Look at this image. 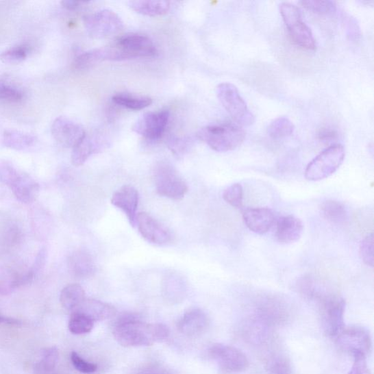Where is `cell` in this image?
<instances>
[{"mask_svg":"<svg viewBox=\"0 0 374 374\" xmlns=\"http://www.w3.org/2000/svg\"><path fill=\"white\" fill-rule=\"evenodd\" d=\"M117 342L126 347L151 346L170 336L168 326L142 322L137 315L125 314L118 318L114 327Z\"/></svg>","mask_w":374,"mask_h":374,"instance_id":"cell-1","label":"cell"},{"mask_svg":"<svg viewBox=\"0 0 374 374\" xmlns=\"http://www.w3.org/2000/svg\"><path fill=\"white\" fill-rule=\"evenodd\" d=\"M198 138L217 152H227L239 147L245 140V131L232 124H219L204 127L198 132Z\"/></svg>","mask_w":374,"mask_h":374,"instance_id":"cell-2","label":"cell"},{"mask_svg":"<svg viewBox=\"0 0 374 374\" xmlns=\"http://www.w3.org/2000/svg\"><path fill=\"white\" fill-rule=\"evenodd\" d=\"M0 182L9 186L17 199L24 203L35 201L39 184L25 173L19 172L8 162L0 163Z\"/></svg>","mask_w":374,"mask_h":374,"instance_id":"cell-3","label":"cell"},{"mask_svg":"<svg viewBox=\"0 0 374 374\" xmlns=\"http://www.w3.org/2000/svg\"><path fill=\"white\" fill-rule=\"evenodd\" d=\"M345 158L342 145L331 146L318 155L305 171V177L311 182H318L331 177L342 166Z\"/></svg>","mask_w":374,"mask_h":374,"instance_id":"cell-4","label":"cell"},{"mask_svg":"<svg viewBox=\"0 0 374 374\" xmlns=\"http://www.w3.org/2000/svg\"><path fill=\"white\" fill-rule=\"evenodd\" d=\"M279 9L292 42L302 49H315L316 42L312 30L303 21L299 8L291 3H283Z\"/></svg>","mask_w":374,"mask_h":374,"instance_id":"cell-5","label":"cell"},{"mask_svg":"<svg viewBox=\"0 0 374 374\" xmlns=\"http://www.w3.org/2000/svg\"><path fill=\"white\" fill-rule=\"evenodd\" d=\"M157 192L175 201L183 199L188 186L177 170L166 162H160L153 171Z\"/></svg>","mask_w":374,"mask_h":374,"instance_id":"cell-6","label":"cell"},{"mask_svg":"<svg viewBox=\"0 0 374 374\" xmlns=\"http://www.w3.org/2000/svg\"><path fill=\"white\" fill-rule=\"evenodd\" d=\"M219 101L240 126H250L255 123V116L250 112L237 87L229 83L220 84L216 87Z\"/></svg>","mask_w":374,"mask_h":374,"instance_id":"cell-7","label":"cell"},{"mask_svg":"<svg viewBox=\"0 0 374 374\" xmlns=\"http://www.w3.org/2000/svg\"><path fill=\"white\" fill-rule=\"evenodd\" d=\"M115 56V61L135 58H152L158 53L153 41L145 36L131 34L118 39L111 46Z\"/></svg>","mask_w":374,"mask_h":374,"instance_id":"cell-8","label":"cell"},{"mask_svg":"<svg viewBox=\"0 0 374 374\" xmlns=\"http://www.w3.org/2000/svg\"><path fill=\"white\" fill-rule=\"evenodd\" d=\"M84 25L87 34L97 40L113 37L123 29V21L111 10H101L86 16Z\"/></svg>","mask_w":374,"mask_h":374,"instance_id":"cell-9","label":"cell"},{"mask_svg":"<svg viewBox=\"0 0 374 374\" xmlns=\"http://www.w3.org/2000/svg\"><path fill=\"white\" fill-rule=\"evenodd\" d=\"M321 300L323 326L325 334L336 338L345 327V301L337 295L318 296Z\"/></svg>","mask_w":374,"mask_h":374,"instance_id":"cell-10","label":"cell"},{"mask_svg":"<svg viewBox=\"0 0 374 374\" xmlns=\"http://www.w3.org/2000/svg\"><path fill=\"white\" fill-rule=\"evenodd\" d=\"M340 349L353 356H367L372 349L371 336L365 327L360 326L345 327L336 337Z\"/></svg>","mask_w":374,"mask_h":374,"instance_id":"cell-11","label":"cell"},{"mask_svg":"<svg viewBox=\"0 0 374 374\" xmlns=\"http://www.w3.org/2000/svg\"><path fill=\"white\" fill-rule=\"evenodd\" d=\"M208 353L220 368L229 373L243 372L249 366L246 355L232 346L214 344L209 349Z\"/></svg>","mask_w":374,"mask_h":374,"instance_id":"cell-12","label":"cell"},{"mask_svg":"<svg viewBox=\"0 0 374 374\" xmlns=\"http://www.w3.org/2000/svg\"><path fill=\"white\" fill-rule=\"evenodd\" d=\"M136 225L141 236L150 244L164 246L172 240L171 231L147 213L142 212L137 215Z\"/></svg>","mask_w":374,"mask_h":374,"instance_id":"cell-13","label":"cell"},{"mask_svg":"<svg viewBox=\"0 0 374 374\" xmlns=\"http://www.w3.org/2000/svg\"><path fill=\"white\" fill-rule=\"evenodd\" d=\"M169 119L170 114L166 110L147 113L137 121L133 127V130L148 140H158L166 131Z\"/></svg>","mask_w":374,"mask_h":374,"instance_id":"cell-14","label":"cell"},{"mask_svg":"<svg viewBox=\"0 0 374 374\" xmlns=\"http://www.w3.org/2000/svg\"><path fill=\"white\" fill-rule=\"evenodd\" d=\"M51 134L60 145L73 149L85 137L86 132L79 124L66 117L54 120Z\"/></svg>","mask_w":374,"mask_h":374,"instance_id":"cell-15","label":"cell"},{"mask_svg":"<svg viewBox=\"0 0 374 374\" xmlns=\"http://www.w3.org/2000/svg\"><path fill=\"white\" fill-rule=\"evenodd\" d=\"M111 201L125 214L130 225L135 227L139 203V193L135 187L130 185L121 187L114 193Z\"/></svg>","mask_w":374,"mask_h":374,"instance_id":"cell-16","label":"cell"},{"mask_svg":"<svg viewBox=\"0 0 374 374\" xmlns=\"http://www.w3.org/2000/svg\"><path fill=\"white\" fill-rule=\"evenodd\" d=\"M243 219L246 226L257 234H266L273 227L275 216L267 208H248L244 212Z\"/></svg>","mask_w":374,"mask_h":374,"instance_id":"cell-17","label":"cell"},{"mask_svg":"<svg viewBox=\"0 0 374 374\" xmlns=\"http://www.w3.org/2000/svg\"><path fill=\"white\" fill-rule=\"evenodd\" d=\"M303 232L301 220L289 215L279 218L277 223L276 237L281 244L290 245L298 241Z\"/></svg>","mask_w":374,"mask_h":374,"instance_id":"cell-18","label":"cell"},{"mask_svg":"<svg viewBox=\"0 0 374 374\" xmlns=\"http://www.w3.org/2000/svg\"><path fill=\"white\" fill-rule=\"evenodd\" d=\"M208 325V315L201 310L195 309L184 314L179 321V328L184 335L195 336L203 333Z\"/></svg>","mask_w":374,"mask_h":374,"instance_id":"cell-19","label":"cell"},{"mask_svg":"<svg viewBox=\"0 0 374 374\" xmlns=\"http://www.w3.org/2000/svg\"><path fill=\"white\" fill-rule=\"evenodd\" d=\"M105 146V142L101 139L86 135L73 149L72 163L77 167L82 166L94 153L102 151Z\"/></svg>","mask_w":374,"mask_h":374,"instance_id":"cell-20","label":"cell"},{"mask_svg":"<svg viewBox=\"0 0 374 374\" xmlns=\"http://www.w3.org/2000/svg\"><path fill=\"white\" fill-rule=\"evenodd\" d=\"M73 312H79L89 316L95 322H101L114 317L116 308L109 303L95 299H85Z\"/></svg>","mask_w":374,"mask_h":374,"instance_id":"cell-21","label":"cell"},{"mask_svg":"<svg viewBox=\"0 0 374 374\" xmlns=\"http://www.w3.org/2000/svg\"><path fill=\"white\" fill-rule=\"evenodd\" d=\"M68 266L73 276L79 279L92 277L96 272L95 264L92 256L84 250L73 253L68 260Z\"/></svg>","mask_w":374,"mask_h":374,"instance_id":"cell-22","label":"cell"},{"mask_svg":"<svg viewBox=\"0 0 374 374\" xmlns=\"http://www.w3.org/2000/svg\"><path fill=\"white\" fill-rule=\"evenodd\" d=\"M186 284L183 277L177 273H170L162 282V294L164 299L171 303H179L185 298Z\"/></svg>","mask_w":374,"mask_h":374,"instance_id":"cell-23","label":"cell"},{"mask_svg":"<svg viewBox=\"0 0 374 374\" xmlns=\"http://www.w3.org/2000/svg\"><path fill=\"white\" fill-rule=\"evenodd\" d=\"M129 7L136 13L147 16H160L169 12L171 5L164 0H136L129 2Z\"/></svg>","mask_w":374,"mask_h":374,"instance_id":"cell-24","label":"cell"},{"mask_svg":"<svg viewBox=\"0 0 374 374\" xmlns=\"http://www.w3.org/2000/svg\"><path fill=\"white\" fill-rule=\"evenodd\" d=\"M36 141L35 136L15 129L5 131L3 138L5 147L16 151L28 149L35 146Z\"/></svg>","mask_w":374,"mask_h":374,"instance_id":"cell-25","label":"cell"},{"mask_svg":"<svg viewBox=\"0 0 374 374\" xmlns=\"http://www.w3.org/2000/svg\"><path fill=\"white\" fill-rule=\"evenodd\" d=\"M85 299L84 290L79 284L66 286L60 294V303L64 309L68 311L75 310Z\"/></svg>","mask_w":374,"mask_h":374,"instance_id":"cell-26","label":"cell"},{"mask_svg":"<svg viewBox=\"0 0 374 374\" xmlns=\"http://www.w3.org/2000/svg\"><path fill=\"white\" fill-rule=\"evenodd\" d=\"M321 209L323 216L329 223L340 224L345 222L347 219V208L340 202L333 200L327 201L322 204Z\"/></svg>","mask_w":374,"mask_h":374,"instance_id":"cell-27","label":"cell"},{"mask_svg":"<svg viewBox=\"0 0 374 374\" xmlns=\"http://www.w3.org/2000/svg\"><path fill=\"white\" fill-rule=\"evenodd\" d=\"M113 101L119 106L133 110V111H140V110L145 109L152 103L150 97L127 93H119L114 95Z\"/></svg>","mask_w":374,"mask_h":374,"instance_id":"cell-28","label":"cell"},{"mask_svg":"<svg viewBox=\"0 0 374 374\" xmlns=\"http://www.w3.org/2000/svg\"><path fill=\"white\" fill-rule=\"evenodd\" d=\"M107 60L105 48L86 51L77 57L74 61L75 69L84 71L90 69L96 64Z\"/></svg>","mask_w":374,"mask_h":374,"instance_id":"cell-29","label":"cell"},{"mask_svg":"<svg viewBox=\"0 0 374 374\" xmlns=\"http://www.w3.org/2000/svg\"><path fill=\"white\" fill-rule=\"evenodd\" d=\"M295 130V126L291 121L285 116L274 119L267 129L269 136L275 140H279L291 136Z\"/></svg>","mask_w":374,"mask_h":374,"instance_id":"cell-30","label":"cell"},{"mask_svg":"<svg viewBox=\"0 0 374 374\" xmlns=\"http://www.w3.org/2000/svg\"><path fill=\"white\" fill-rule=\"evenodd\" d=\"M47 250L46 249H42L35 260V262L33 263V265L30 270L24 275V276L16 278L12 282H11V288H16L21 287L22 285L27 284L30 283L35 277L37 276V274L40 273V270L45 265L47 260Z\"/></svg>","mask_w":374,"mask_h":374,"instance_id":"cell-31","label":"cell"},{"mask_svg":"<svg viewBox=\"0 0 374 374\" xmlns=\"http://www.w3.org/2000/svg\"><path fill=\"white\" fill-rule=\"evenodd\" d=\"M94 325L95 322L89 316L79 312H73L68 327L73 334L83 335L90 333Z\"/></svg>","mask_w":374,"mask_h":374,"instance_id":"cell-32","label":"cell"},{"mask_svg":"<svg viewBox=\"0 0 374 374\" xmlns=\"http://www.w3.org/2000/svg\"><path fill=\"white\" fill-rule=\"evenodd\" d=\"M223 199L231 206L240 208L243 205L244 189L238 183L230 185L223 192Z\"/></svg>","mask_w":374,"mask_h":374,"instance_id":"cell-33","label":"cell"},{"mask_svg":"<svg viewBox=\"0 0 374 374\" xmlns=\"http://www.w3.org/2000/svg\"><path fill=\"white\" fill-rule=\"evenodd\" d=\"M301 5L313 13L317 14H333L336 12V5L333 1H325V0H308L301 2Z\"/></svg>","mask_w":374,"mask_h":374,"instance_id":"cell-34","label":"cell"},{"mask_svg":"<svg viewBox=\"0 0 374 374\" xmlns=\"http://www.w3.org/2000/svg\"><path fill=\"white\" fill-rule=\"evenodd\" d=\"M29 52V49L28 46L19 45L3 52L0 55V60L5 63H19L27 58Z\"/></svg>","mask_w":374,"mask_h":374,"instance_id":"cell-35","label":"cell"},{"mask_svg":"<svg viewBox=\"0 0 374 374\" xmlns=\"http://www.w3.org/2000/svg\"><path fill=\"white\" fill-rule=\"evenodd\" d=\"M59 360V351L56 347H51L43 351L39 368L44 374H50L56 367Z\"/></svg>","mask_w":374,"mask_h":374,"instance_id":"cell-36","label":"cell"},{"mask_svg":"<svg viewBox=\"0 0 374 374\" xmlns=\"http://www.w3.org/2000/svg\"><path fill=\"white\" fill-rule=\"evenodd\" d=\"M360 256L366 266H373L374 238L373 234L368 235L360 245Z\"/></svg>","mask_w":374,"mask_h":374,"instance_id":"cell-37","label":"cell"},{"mask_svg":"<svg viewBox=\"0 0 374 374\" xmlns=\"http://www.w3.org/2000/svg\"><path fill=\"white\" fill-rule=\"evenodd\" d=\"M24 94L16 88L1 84L0 85V101L8 103H18L23 100Z\"/></svg>","mask_w":374,"mask_h":374,"instance_id":"cell-38","label":"cell"},{"mask_svg":"<svg viewBox=\"0 0 374 374\" xmlns=\"http://www.w3.org/2000/svg\"><path fill=\"white\" fill-rule=\"evenodd\" d=\"M71 358L75 369L83 373H92L97 369V365L85 360L75 351H73Z\"/></svg>","mask_w":374,"mask_h":374,"instance_id":"cell-39","label":"cell"},{"mask_svg":"<svg viewBox=\"0 0 374 374\" xmlns=\"http://www.w3.org/2000/svg\"><path fill=\"white\" fill-rule=\"evenodd\" d=\"M269 369L271 374H292L289 362L284 358L273 360Z\"/></svg>","mask_w":374,"mask_h":374,"instance_id":"cell-40","label":"cell"},{"mask_svg":"<svg viewBox=\"0 0 374 374\" xmlns=\"http://www.w3.org/2000/svg\"><path fill=\"white\" fill-rule=\"evenodd\" d=\"M353 357L354 364L348 374H370L366 356L364 355H356Z\"/></svg>","mask_w":374,"mask_h":374,"instance_id":"cell-41","label":"cell"},{"mask_svg":"<svg viewBox=\"0 0 374 374\" xmlns=\"http://www.w3.org/2000/svg\"><path fill=\"white\" fill-rule=\"evenodd\" d=\"M347 30L349 32V36L351 37V39H357L360 36V29L356 25V22L353 18H349L347 21Z\"/></svg>","mask_w":374,"mask_h":374,"instance_id":"cell-42","label":"cell"},{"mask_svg":"<svg viewBox=\"0 0 374 374\" xmlns=\"http://www.w3.org/2000/svg\"><path fill=\"white\" fill-rule=\"evenodd\" d=\"M85 2L74 1V0H64L62 2V6L68 10H73L80 7Z\"/></svg>","mask_w":374,"mask_h":374,"instance_id":"cell-43","label":"cell"},{"mask_svg":"<svg viewBox=\"0 0 374 374\" xmlns=\"http://www.w3.org/2000/svg\"><path fill=\"white\" fill-rule=\"evenodd\" d=\"M8 323V324H18L17 321L14 320V319H10L8 317H4L0 316V323Z\"/></svg>","mask_w":374,"mask_h":374,"instance_id":"cell-44","label":"cell"},{"mask_svg":"<svg viewBox=\"0 0 374 374\" xmlns=\"http://www.w3.org/2000/svg\"><path fill=\"white\" fill-rule=\"evenodd\" d=\"M158 374H169L168 373H158Z\"/></svg>","mask_w":374,"mask_h":374,"instance_id":"cell-45","label":"cell"}]
</instances>
